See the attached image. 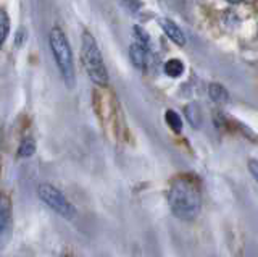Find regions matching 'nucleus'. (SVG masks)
Listing matches in <instances>:
<instances>
[{
  "mask_svg": "<svg viewBox=\"0 0 258 257\" xmlns=\"http://www.w3.org/2000/svg\"><path fill=\"white\" fill-rule=\"evenodd\" d=\"M37 194L47 207H50L53 212H56L60 217H63V219L71 220L76 217L75 205L70 202L68 197L64 196L60 189H56L52 184H40L37 189Z\"/></svg>",
  "mask_w": 258,
  "mask_h": 257,
  "instance_id": "obj_4",
  "label": "nucleus"
},
{
  "mask_svg": "<svg viewBox=\"0 0 258 257\" xmlns=\"http://www.w3.org/2000/svg\"><path fill=\"white\" fill-rule=\"evenodd\" d=\"M208 95H210V99L216 104H226L229 100V94L226 91V87H223L218 83H213L208 86Z\"/></svg>",
  "mask_w": 258,
  "mask_h": 257,
  "instance_id": "obj_8",
  "label": "nucleus"
},
{
  "mask_svg": "<svg viewBox=\"0 0 258 257\" xmlns=\"http://www.w3.org/2000/svg\"><path fill=\"white\" fill-rule=\"evenodd\" d=\"M165 120H166L168 126L171 128L174 133H181L182 131V120H181V117L177 115L174 110H166Z\"/></svg>",
  "mask_w": 258,
  "mask_h": 257,
  "instance_id": "obj_10",
  "label": "nucleus"
},
{
  "mask_svg": "<svg viewBox=\"0 0 258 257\" xmlns=\"http://www.w3.org/2000/svg\"><path fill=\"white\" fill-rule=\"evenodd\" d=\"M48 42H50L52 54L64 83L71 87L75 84V62H73V52L67 36L60 28H53L50 31V36H48Z\"/></svg>",
  "mask_w": 258,
  "mask_h": 257,
  "instance_id": "obj_3",
  "label": "nucleus"
},
{
  "mask_svg": "<svg viewBox=\"0 0 258 257\" xmlns=\"http://www.w3.org/2000/svg\"><path fill=\"white\" fill-rule=\"evenodd\" d=\"M184 115H185V120H187L192 128H200L202 112H200V107L197 106V104H189V106L184 109Z\"/></svg>",
  "mask_w": 258,
  "mask_h": 257,
  "instance_id": "obj_9",
  "label": "nucleus"
},
{
  "mask_svg": "<svg viewBox=\"0 0 258 257\" xmlns=\"http://www.w3.org/2000/svg\"><path fill=\"white\" fill-rule=\"evenodd\" d=\"M124 2H126V4H127V5H133V4H131V2H134V0H124Z\"/></svg>",
  "mask_w": 258,
  "mask_h": 257,
  "instance_id": "obj_15",
  "label": "nucleus"
},
{
  "mask_svg": "<svg viewBox=\"0 0 258 257\" xmlns=\"http://www.w3.org/2000/svg\"><path fill=\"white\" fill-rule=\"evenodd\" d=\"M12 230V204L5 194H0V241L8 236Z\"/></svg>",
  "mask_w": 258,
  "mask_h": 257,
  "instance_id": "obj_5",
  "label": "nucleus"
},
{
  "mask_svg": "<svg viewBox=\"0 0 258 257\" xmlns=\"http://www.w3.org/2000/svg\"><path fill=\"white\" fill-rule=\"evenodd\" d=\"M83 65L86 68V73L87 76L92 79L95 84L99 86H107L108 84V73H107V68H105V63L102 59V54L99 45H97L95 39L91 33H86L83 34Z\"/></svg>",
  "mask_w": 258,
  "mask_h": 257,
  "instance_id": "obj_2",
  "label": "nucleus"
},
{
  "mask_svg": "<svg viewBox=\"0 0 258 257\" xmlns=\"http://www.w3.org/2000/svg\"><path fill=\"white\" fill-rule=\"evenodd\" d=\"M168 204L179 220L190 222L200 214L202 194L197 181L189 175H181L169 184Z\"/></svg>",
  "mask_w": 258,
  "mask_h": 257,
  "instance_id": "obj_1",
  "label": "nucleus"
},
{
  "mask_svg": "<svg viewBox=\"0 0 258 257\" xmlns=\"http://www.w3.org/2000/svg\"><path fill=\"white\" fill-rule=\"evenodd\" d=\"M229 4H239V2H242V0H228Z\"/></svg>",
  "mask_w": 258,
  "mask_h": 257,
  "instance_id": "obj_14",
  "label": "nucleus"
},
{
  "mask_svg": "<svg viewBox=\"0 0 258 257\" xmlns=\"http://www.w3.org/2000/svg\"><path fill=\"white\" fill-rule=\"evenodd\" d=\"M34 150H36L34 141H32V139H24L21 142V146H20L18 154H20V157H31L32 154H34Z\"/></svg>",
  "mask_w": 258,
  "mask_h": 257,
  "instance_id": "obj_12",
  "label": "nucleus"
},
{
  "mask_svg": "<svg viewBox=\"0 0 258 257\" xmlns=\"http://www.w3.org/2000/svg\"><path fill=\"white\" fill-rule=\"evenodd\" d=\"M247 167H248L250 175H252L253 178H255V181L258 183V160L250 159V160H248V164H247Z\"/></svg>",
  "mask_w": 258,
  "mask_h": 257,
  "instance_id": "obj_13",
  "label": "nucleus"
},
{
  "mask_svg": "<svg viewBox=\"0 0 258 257\" xmlns=\"http://www.w3.org/2000/svg\"><path fill=\"white\" fill-rule=\"evenodd\" d=\"M182 71H184V65H182V62H181V60L171 59L169 62H166V65H165V73H166L168 76L177 78V76H181V75H182Z\"/></svg>",
  "mask_w": 258,
  "mask_h": 257,
  "instance_id": "obj_11",
  "label": "nucleus"
},
{
  "mask_svg": "<svg viewBox=\"0 0 258 257\" xmlns=\"http://www.w3.org/2000/svg\"><path fill=\"white\" fill-rule=\"evenodd\" d=\"M129 59H131V63L137 70H144L145 62H147V50H145V47L137 42L131 44V47H129Z\"/></svg>",
  "mask_w": 258,
  "mask_h": 257,
  "instance_id": "obj_7",
  "label": "nucleus"
},
{
  "mask_svg": "<svg viewBox=\"0 0 258 257\" xmlns=\"http://www.w3.org/2000/svg\"><path fill=\"white\" fill-rule=\"evenodd\" d=\"M161 29H163V33L168 36V39H171V41L177 45H185V36L182 33V29L176 25L174 21L168 20V18H161L158 20Z\"/></svg>",
  "mask_w": 258,
  "mask_h": 257,
  "instance_id": "obj_6",
  "label": "nucleus"
}]
</instances>
